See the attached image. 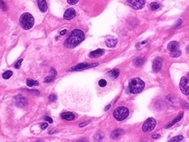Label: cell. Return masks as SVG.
Wrapping results in <instances>:
<instances>
[{
    "label": "cell",
    "mask_w": 189,
    "mask_h": 142,
    "mask_svg": "<svg viewBox=\"0 0 189 142\" xmlns=\"http://www.w3.org/2000/svg\"><path fill=\"white\" fill-rule=\"evenodd\" d=\"M181 55V52L179 50H175L173 52H171V56L173 58H178Z\"/></svg>",
    "instance_id": "obj_22"
},
{
    "label": "cell",
    "mask_w": 189,
    "mask_h": 142,
    "mask_svg": "<svg viewBox=\"0 0 189 142\" xmlns=\"http://www.w3.org/2000/svg\"><path fill=\"white\" fill-rule=\"evenodd\" d=\"M97 66V64H94V65H88V64H80L78 66H76L75 67H74L73 69H71V71H80V70H84V69H88L89 67H93Z\"/></svg>",
    "instance_id": "obj_10"
},
{
    "label": "cell",
    "mask_w": 189,
    "mask_h": 142,
    "mask_svg": "<svg viewBox=\"0 0 189 142\" xmlns=\"http://www.w3.org/2000/svg\"><path fill=\"white\" fill-rule=\"evenodd\" d=\"M162 67V59L160 58H156L153 61V64H152V69L155 73H158L161 70Z\"/></svg>",
    "instance_id": "obj_8"
},
{
    "label": "cell",
    "mask_w": 189,
    "mask_h": 142,
    "mask_svg": "<svg viewBox=\"0 0 189 142\" xmlns=\"http://www.w3.org/2000/svg\"><path fill=\"white\" fill-rule=\"evenodd\" d=\"M75 11L73 8L68 9L65 11V13H64V18L66 20H70L73 18H75Z\"/></svg>",
    "instance_id": "obj_9"
},
{
    "label": "cell",
    "mask_w": 189,
    "mask_h": 142,
    "mask_svg": "<svg viewBox=\"0 0 189 142\" xmlns=\"http://www.w3.org/2000/svg\"><path fill=\"white\" fill-rule=\"evenodd\" d=\"M15 103L18 106L22 107V106H24V105H25L26 100H25V98L22 97V96H17V97L15 98Z\"/></svg>",
    "instance_id": "obj_11"
},
{
    "label": "cell",
    "mask_w": 189,
    "mask_h": 142,
    "mask_svg": "<svg viewBox=\"0 0 189 142\" xmlns=\"http://www.w3.org/2000/svg\"><path fill=\"white\" fill-rule=\"evenodd\" d=\"M183 114H184L183 112H180V113H179V114L178 115V116H177L176 119H173V122H171V123H170V124H168V125H167V126H166V128H168V127H171L172 126H173V125H174L175 123H177V122H179V120L182 119Z\"/></svg>",
    "instance_id": "obj_17"
},
{
    "label": "cell",
    "mask_w": 189,
    "mask_h": 142,
    "mask_svg": "<svg viewBox=\"0 0 189 142\" xmlns=\"http://www.w3.org/2000/svg\"><path fill=\"white\" fill-rule=\"evenodd\" d=\"M105 44L108 47H114L115 45L118 44V40L116 39H113V38H111V39H107L106 42H105Z\"/></svg>",
    "instance_id": "obj_18"
},
{
    "label": "cell",
    "mask_w": 189,
    "mask_h": 142,
    "mask_svg": "<svg viewBox=\"0 0 189 142\" xmlns=\"http://www.w3.org/2000/svg\"><path fill=\"white\" fill-rule=\"evenodd\" d=\"M103 53H104V51L102 49H97V50L93 51V52H90L89 55H88V57L94 59V58H98V57L102 56V55H103Z\"/></svg>",
    "instance_id": "obj_12"
},
{
    "label": "cell",
    "mask_w": 189,
    "mask_h": 142,
    "mask_svg": "<svg viewBox=\"0 0 189 142\" xmlns=\"http://www.w3.org/2000/svg\"><path fill=\"white\" fill-rule=\"evenodd\" d=\"M109 108H110V105H107L106 107H105V110H108V109H109Z\"/></svg>",
    "instance_id": "obj_37"
},
{
    "label": "cell",
    "mask_w": 189,
    "mask_h": 142,
    "mask_svg": "<svg viewBox=\"0 0 189 142\" xmlns=\"http://www.w3.org/2000/svg\"><path fill=\"white\" fill-rule=\"evenodd\" d=\"M56 98H57V97H56L55 95H51L49 97V101H51V102H54V101L56 100Z\"/></svg>",
    "instance_id": "obj_30"
},
{
    "label": "cell",
    "mask_w": 189,
    "mask_h": 142,
    "mask_svg": "<svg viewBox=\"0 0 189 142\" xmlns=\"http://www.w3.org/2000/svg\"><path fill=\"white\" fill-rule=\"evenodd\" d=\"M47 126H48V124H47V123H42V124H41V126H40V127H41V129L44 130V129H46V128H47Z\"/></svg>",
    "instance_id": "obj_33"
},
{
    "label": "cell",
    "mask_w": 189,
    "mask_h": 142,
    "mask_svg": "<svg viewBox=\"0 0 189 142\" xmlns=\"http://www.w3.org/2000/svg\"><path fill=\"white\" fill-rule=\"evenodd\" d=\"M179 87H180V90L183 93V94L189 95V86H187V80H186V78H185V77L181 78Z\"/></svg>",
    "instance_id": "obj_6"
},
{
    "label": "cell",
    "mask_w": 189,
    "mask_h": 142,
    "mask_svg": "<svg viewBox=\"0 0 189 142\" xmlns=\"http://www.w3.org/2000/svg\"><path fill=\"white\" fill-rule=\"evenodd\" d=\"M128 4L136 10L142 9L145 5V0H129Z\"/></svg>",
    "instance_id": "obj_7"
},
{
    "label": "cell",
    "mask_w": 189,
    "mask_h": 142,
    "mask_svg": "<svg viewBox=\"0 0 189 142\" xmlns=\"http://www.w3.org/2000/svg\"><path fill=\"white\" fill-rule=\"evenodd\" d=\"M19 23L23 29L29 30L34 25V18H33V17L30 13L25 12L21 15L19 18Z\"/></svg>",
    "instance_id": "obj_3"
},
{
    "label": "cell",
    "mask_w": 189,
    "mask_h": 142,
    "mask_svg": "<svg viewBox=\"0 0 189 142\" xmlns=\"http://www.w3.org/2000/svg\"><path fill=\"white\" fill-rule=\"evenodd\" d=\"M55 76H56V71L54 69H52L50 75L47 77V78L45 79V80H44L45 83H50V82H52V81L54 79V78H55Z\"/></svg>",
    "instance_id": "obj_16"
},
{
    "label": "cell",
    "mask_w": 189,
    "mask_h": 142,
    "mask_svg": "<svg viewBox=\"0 0 189 142\" xmlns=\"http://www.w3.org/2000/svg\"><path fill=\"white\" fill-rule=\"evenodd\" d=\"M88 122H86V123H82V124L80 125V126H81V127L84 126H86V124H88Z\"/></svg>",
    "instance_id": "obj_36"
},
{
    "label": "cell",
    "mask_w": 189,
    "mask_h": 142,
    "mask_svg": "<svg viewBox=\"0 0 189 142\" xmlns=\"http://www.w3.org/2000/svg\"><path fill=\"white\" fill-rule=\"evenodd\" d=\"M26 84H27L28 86H39V82L35 80H31V79H28L26 81Z\"/></svg>",
    "instance_id": "obj_23"
},
{
    "label": "cell",
    "mask_w": 189,
    "mask_h": 142,
    "mask_svg": "<svg viewBox=\"0 0 189 142\" xmlns=\"http://www.w3.org/2000/svg\"><path fill=\"white\" fill-rule=\"evenodd\" d=\"M12 76V72L11 71H6L5 73H4L3 74V78L4 79H10L11 77Z\"/></svg>",
    "instance_id": "obj_24"
},
{
    "label": "cell",
    "mask_w": 189,
    "mask_h": 142,
    "mask_svg": "<svg viewBox=\"0 0 189 142\" xmlns=\"http://www.w3.org/2000/svg\"><path fill=\"white\" fill-rule=\"evenodd\" d=\"M44 119H46L47 122H49V123H53V119H52L50 117H48V116H46V117L44 118Z\"/></svg>",
    "instance_id": "obj_32"
},
{
    "label": "cell",
    "mask_w": 189,
    "mask_h": 142,
    "mask_svg": "<svg viewBox=\"0 0 189 142\" xmlns=\"http://www.w3.org/2000/svg\"><path fill=\"white\" fill-rule=\"evenodd\" d=\"M156 124H157L156 120L154 119H152V118H149L148 119L145 120V122L143 125V127H142L143 131L144 132L152 131V130L155 128V126H156Z\"/></svg>",
    "instance_id": "obj_5"
},
{
    "label": "cell",
    "mask_w": 189,
    "mask_h": 142,
    "mask_svg": "<svg viewBox=\"0 0 189 142\" xmlns=\"http://www.w3.org/2000/svg\"><path fill=\"white\" fill-rule=\"evenodd\" d=\"M22 61H23L22 59H19V60H18V61L15 64V68H16V69H18V68H19L20 66H21V64H22Z\"/></svg>",
    "instance_id": "obj_28"
},
{
    "label": "cell",
    "mask_w": 189,
    "mask_h": 142,
    "mask_svg": "<svg viewBox=\"0 0 189 142\" xmlns=\"http://www.w3.org/2000/svg\"><path fill=\"white\" fill-rule=\"evenodd\" d=\"M179 48V43L177 41H172L170 42L168 45H167V49H168L170 52H173L175 50H178Z\"/></svg>",
    "instance_id": "obj_15"
},
{
    "label": "cell",
    "mask_w": 189,
    "mask_h": 142,
    "mask_svg": "<svg viewBox=\"0 0 189 142\" xmlns=\"http://www.w3.org/2000/svg\"><path fill=\"white\" fill-rule=\"evenodd\" d=\"M38 6L42 12H46L47 11V4L45 0H38Z\"/></svg>",
    "instance_id": "obj_13"
},
{
    "label": "cell",
    "mask_w": 189,
    "mask_h": 142,
    "mask_svg": "<svg viewBox=\"0 0 189 142\" xmlns=\"http://www.w3.org/2000/svg\"><path fill=\"white\" fill-rule=\"evenodd\" d=\"M108 75L113 77V78H115V79L118 78V77L119 76V70L118 69L112 70V71H110V72H109V73H108Z\"/></svg>",
    "instance_id": "obj_19"
},
{
    "label": "cell",
    "mask_w": 189,
    "mask_h": 142,
    "mask_svg": "<svg viewBox=\"0 0 189 142\" xmlns=\"http://www.w3.org/2000/svg\"><path fill=\"white\" fill-rule=\"evenodd\" d=\"M98 85H99L100 87H105V86H107V81L105 80V79H101V80H99V82H98Z\"/></svg>",
    "instance_id": "obj_27"
},
{
    "label": "cell",
    "mask_w": 189,
    "mask_h": 142,
    "mask_svg": "<svg viewBox=\"0 0 189 142\" xmlns=\"http://www.w3.org/2000/svg\"><path fill=\"white\" fill-rule=\"evenodd\" d=\"M121 133H122L121 130H116V131H114L113 133H111V137L113 139H118V137L121 135Z\"/></svg>",
    "instance_id": "obj_20"
},
{
    "label": "cell",
    "mask_w": 189,
    "mask_h": 142,
    "mask_svg": "<svg viewBox=\"0 0 189 142\" xmlns=\"http://www.w3.org/2000/svg\"><path fill=\"white\" fill-rule=\"evenodd\" d=\"M61 119H66V120H73V119H75V114L72 113V112H68L61 113Z\"/></svg>",
    "instance_id": "obj_14"
},
{
    "label": "cell",
    "mask_w": 189,
    "mask_h": 142,
    "mask_svg": "<svg viewBox=\"0 0 189 142\" xmlns=\"http://www.w3.org/2000/svg\"><path fill=\"white\" fill-rule=\"evenodd\" d=\"M186 80L189 81V73H188V74H187V78H186Z\"/></svg>",
    "instance_id": "obj_38"
},
{
    "label": "cell",
    "mask_w": 189,
    "mask_h": 142,
    "mask_svg": "<svg viewBox=\"0 0 189 142\" xmlns=\"http://www.w3.org/2000/svg\"><path fill=\"white\" fill-rule=\"evenodd\" d=\"M0 7H1L2 9H4V10H5V4L3 2V0H0Z\"/></svg>",
    "instance_id": "obj_31"
},
{
    "label": "cell",
    "mask_w": 189,
    "mask_h": 142,
    "mask_svg": "<svg viewBox=\"0 0 189 142\" xmlns=\"http://www.w3.org/2000/svg\"><path fill=\"white\" fill-rule=\"evenodd\" d=\"M113 114H114L115 119L116 120L122 121V120H124L129 116V110L126 107L120 106V107H118L114 111Z\"/></svg>",
    "instance_id": "obj_4"
},
{
    "label": "cell",
    "mask_w": 189,
    "mask_h": 142,
    "mask_svg": "<svg viewBox=\"0 0 189 142\" xmlns=\"http://www.w3.org/2000/svg\"><path fill=\"white\" fill-rule=\"evenodd\" d=\"M67 1H68V3L69 4H71V5H74V4L78 3V0H67Z\"/></svg>",
    "instance_id": "obj_29"
},
{
    "label": "cell",
    "mask_w": 189,
    "mask_h": 142,
    "mask_svg": "<svg viewBox=\"0 0 189 142\" xmlns=\"http://www.w3.org/2000/svg\"><path fill=\"white\" fill-rule=\"evenodd\" d=\"M159 137H160L159 134H155V135H152V138L153 139H159Z\"/></svg>",
    "instance_id": "obj_35"
},
{
    "label": "cell",
    "mask_w": 189,
    "mask_h": 142,
    "mask_svg": "<svg viewBox=\"0 0 189 142\" xmlns=\"http://www.w3.org/2000/svg\"><path fill=\"white\" fill-rule=\"evenodd\" d=\"M67 33V30H63V31H61V32H60V34L61 35H65Z\"/></svg>",
    "instance_id": "obj_34"
},
{
    "label": "cell",
    "mask_w": 189,
    "mask_h": 142,
    "mask_svg": "<svg viewBox=\"0 0 189 142\" xmlns=\"http://www.w3.org/2000/svg\"><path fill=\"white\" fill-rule=\"evenodd\" d=\"M143 64H144V59H141V58H138V59H137L135 60V65H136V66H142Z\"/></svg>",
    "instance_id": "obj_25"
},
{
    "label": "cell",
    "mask_w": 189,
    "mask_h": 142,
    "mask_svg": "<svg viewBox=\"0 0 189 142\" xmlns=\"http://www.w3.org/2000/svg\"><path fill=\"white\" fill-rule=\"evenodd\" d=\"M85 38V35L82 31L74 30L65 41V46L68 48H75L81 44Z\"/></svg>",
    "instance_id": "obj_1"
},
{
    "label": "cell",
    "mask_w": 189,
    "mask_h": 142,
    "mask_svg": "<svg viewBox=\"0 0 189 142\" xmlns=\"http://www.w3.org/2000/svg\"><path fill=\"white\" fill-rule=\"evenodd\" d=\"M183 139H184V138H183V136L179 135V136L174 137V138L171 139H170V141H171V142H174V141H181Z\"/></svg>",
    "instance_id": "obj_26"
},
{
    "label": "cell",
    "mask_w": 189,
    "mask_h": 142,
    "mask_svg": "<svg viewBox=\"0 0 189 142\" xmlns=\"http://www.w3.org/2000/svg\"><path fill=\"white\" fill-rule=\"evenodd\" d=\"M160 7V4L159 3H156V2H153V3L151 4V10L152 11H156Z\"/></svg>",
    "instance_id": "obj_21"
},
{
    "label": "cell",
    "mask_w": 189,
    "mask_h": 142,
    "mask_svg": "<svg viewBox=\"0 0 189 142\" xmlns=\"http://www.w3.org/2000/svg\"><path fill=\"white\" fill-rule=\"evenodd\" d=\"M129 88H130V92L134 94L141 93L145 89V83L140 79L136 78L131 80L130 84H129Z\"/></svg>",
    "instance_id": "obj_2"
}]
</instances>
